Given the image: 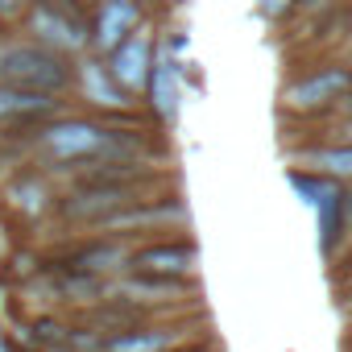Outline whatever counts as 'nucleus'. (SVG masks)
<instances>
[{
	"mask_svg": "<svg viewBox=\"0 0 352 352\" xmlns=\"http://www.w3.org/2000/svg\"><path fill=\"white\" fill-rule=\"evenodd\" d=\"M0 83H5V87H21V91H38V96L71 100L75 58L38 46L21 30H0Z\"/></svg>",
	"mask_w": 352,
	"mask_h": 352,
	"instance_id": "1",
	"label": "nucleus"
},
{
	"mask_svg": "<svg viewBox=\"0 0 352 352\" xmlns=\"http://www.w3.org/2000/svg\"><path fill=\"white\" fill-rule=\"evenodd\" d=\"M348 91H352V67L344 58H323V63H311L307 71L286 75L278 91V108H282V120H315V116H327L336 100Z\"/></svg>",
	"mask_w": 352,
	"mask_h": 352,
	"instance_id": "2",
	"label": "nucleus"
},
{
	"mask_svg": "<svg viewBox=\"0 0 352 352\" xmlns=\"http://www.w3.org/2000/svg\"><path fill=\"white\" fill-rule=\"evenodd\" d=\"M17 30L54 54L79 58V54H87L91 9L83 0H30V9H25Z\"/></svg>",
	"mask_w": 352,
	"mask_h": 352,
	"instance_id": "3",
	"label": "nucleus"
},
{
	"mask_svg": "<svg viewBox=\"0 0 352 352\" xmlns=\"http://www.w3.org/2000/svg\"><path fill=\"white\" fill-rule=\"evenodd\" d=\"M204 336L195 315H162V319H141L133 327H120L104 336V352H174L179 344Z\"/></svg>",
	"mask_w": 352,
	"mask_h": 352,
	"instance_id": "4",
	"label": "nucleus"
},
{
	"mask_svg": "<svg viewBox=\"0 0 352 352\" xmlns=\"http://www.w3.org/2000/svg\"><path fill=\"white\" fill-rule=\"evenodd\" d=\"M129 270L133 274H157V278H199V241L187 232L137 241Z\"/></svg>",
	"mask_w": 352,
	"mask_h": 352,
	"instance_id": "5",
	"label": "nucleus"
},
{
	"mask_svg": "<svg viewBox=\"0 0 352 352\" xmlns=\"http://www.w3.org/2000/svg\"><path fill=\"white\" fill-rule=\"evenodd\" d=\"M0 199L5 208L21 220V224H46L54 220V208H58V183L42 166H21L17 174H9L5 187H0Z\"/></svg>",
	"mask_w": 352,
	"mask_h": 352,
	"instance_id": "6",
	"label": "nucleus"
},
{
	"mask_svg": "<svg viewBox=\"0 0 352 352\" xmlns=\"http://www.w3.org/2000/svg\"><path fill=\"white\" fill-rule=\"evenodd\" d=\"M71 96L83 100V112H96V116L137 112V100L129 91H120V83L108 75L104 58H96V54H79L75 58V87H71Z\"/></svg>",
	"mask_w": 352,
	"mask_h": 352,
	"instance_id": "7",
	"label": "nucleus"
},
{
	"mask_svg": "<svg viewBox=\"0 0 352 352\" xmlns=\"http://www.w3.org/2000/svg\"><path fill=\"white\" fill-rule=\"evenodd\" d=\"M149 25V5L145 0H100L91 9V34H87V54L108 58L129 34Z\"/></svg>",
	"mask_w": 352,
	"mask_h": 352,
	"instance_id": "8",
	"label": "nucleus"
},
{
	"mask_svg": "<svg viewBox=\"0 0 352 352\" xmlns=\"http://www.w3.org/2000/svg\"><path fill=\"white\" fill-rule=\"evenodd\" d=\"M129 257H133V241L91 232V236L71 241V245L63 249L58 265H71V270H83V274H96V278L116 282L120 274H129Z\"/></svg>",
	"mask_w": 352,
	"mask_h": 352,
	"instance_id": "9",
	"label": "nucleus"
},
{
	"mask_svg": "<svg viewBox=\"0 0 352 352\" xmlns=\"http://www.w3.org/2000/svg\"><path fill=\"white\" fill-rule=\"evenodd\" d=\"M183 83H179V63H174L162 46H153V63H149V79H145V91L141 100L149 104V116L162 124V129H174L179 124V112H183Z\"/></svg>",
	"mask_w": 352,
	"mask_h": 352,
	"instance_id": "10",
	"label": "nucleus"
},
{
	"mask_svg": "<svg viewBox=\"0 0 352 352\" xmlns=\"http://www.w3.org/2000/svg\"><path fill=\"white\" fill-rule=\"evenodd\" d=\"M153 46H157V30L153 25H141L137 34H129L108 58H104V67H108V75L120 83V91H129L133 100L145 91V79H149V63H153Z\"/></svg>",
	"mask_w": 352,
	"mask_h": 352,
	"instance_id": "11",
	"label": "nucleus"
},
{
	"mask_svg": "<svg viewBox=\"0 0 352 352\" xmlns=\"http://www.w3.org/2000/svg\"><path fill=\"white\" fill-rule=\"evenodd\" d=\"M67 108H71V100H63V96H38V91H21V87L0 83V133H13V129L30 133Z\"/></svg>",
	"mask_w": 352,
	"mask_h": 352,
	"instance_id": "12",
	"label": "nucleus"
},
{
	"mask_svg": "<svg viewBox=\"0 0 352 352\" xmlns=\"http://www.w3.org/2000/svg\"><path fill=\"white\" fill-rule=\"evenodd\" d=\"M290 166L298 170H315L331 183H352V145L340 141H323V145H302L290 153Z\"/></svg>",
	"mask_w": 352,
	"mask_h": 352,
	"instance_id": "13",
	"label": "nucleus"
},
{
	"mask_svg": "<svg viewBox=\"0 0 352 352\" xmlns=\"http://www.w3.org/2000/svg\"><path fill=\"white\" fill-rule=\"evenodd\" d=\"M344 5H348V0H298L290 21H298L302 30H311V25H319L323 17H331V13H336V9H344Z\"/></svg>",
	"mask_w": 352,
	"mask_h": 352,
	"instance_id": "14",
	"label": "nucleus"
},
{
	"mask_svg": "<svg viewBox=\"0 0 352 352\" xmlns=\"http://www.w3.org/2000/svg\"><path fill=\"white\" fill-rule=\"evenodd\" d=\"M294 5H298V0H257V13L270 25H286L294 17Z\"/></svg>",
	"mask_w": 352,
	"mask_h": 352,
	"instance_id": "15",
	"label": "nucleus"
},
{
	"mask_svg": "<svg viewBox=\"0 0 352 352\" xmlns=\"http://www.w3.org/2000/svg\"><path fill=\"white\" fill-rule=\"evenodd\" d=\"M25 9H30V0H0V25H5V30H17L21 17H25Z\"/></svg>",
	"mask_w": 352,
	"mask_h": 352,
	"instance_id": "16",
	"label": "nucleus"
},
{
	"mask_svg": "<svg viewBox=\"0 0 352 352\" xmlns=\"http://www.w3.org/2000/svg\"><path fill=\"white\" fill-rule=\"evenodd\" d=\"M174 352H224V340H220L216 331H204V336H195V340L179 344Z\"/></svg>",
	"mask_w": 352,
	"mask_h": 352,
	"instance_id": "17",
	"label": "nucleus"
},
{
	"mask_svg": "<svg viewBox=\"0 0 352 352\" xmlns=\"http://www.w3.org/2000/svg\"><path fill=\"white\" fill-rule=\"evenodd\" d=\"M344 307H348V315H352V286H344Z\"/></svg>",
	"mask_w": 352,
	"mask_h": 352,
	"instance_id": "18",
	"label": "nucleus"
},
{
	"mask_svg": "<svg viewBox=\"0 0 352 352\" xmlns=\"http://www.w3.org/2000/svg\"><path fill=\"white\" fill-rule=\"evenodd\" d=\"M0 30H5V25H0Z\"/></svg>",
	"mask_w": 352,
	"mask_h": 352,
	"instance_id": "19",
	"label": "nucleus"
},
{
	"mask_svg": "<svg viewBox=\"0 0 352 352\" xmlns=\"http://www.w3.org/2000/svg\"><path fill=\"white\" fill-rule=\"evenodd\" d=\"M100 352H104V348H100Z\"/></svg>",
	"mask_w": 352,
	"mask_h": 352,
	"instance_id": "20",
	"label": "nucleus"
}]
</instances>
